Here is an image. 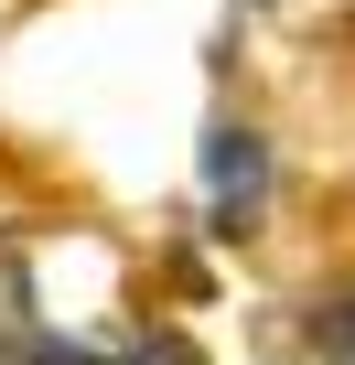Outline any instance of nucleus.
Here are the masks:
<instances>
[{
    "instance_id": "f257e3e1",
    "label": "nucleus",
    "mask_w": 355,
    "mask_h": 365,
    "mask_svg": "<svg viewBox=\"0 0 355 365\" xmlns=\"http://www.w3.org/2000/svg\"><path fill=\"white\" fill-rule=\"evenodd\" d=\"M11 312H22V344L44 365H119L140 344L129 301H119V258L97 237H44L11 258Z\"/></svg>"
},
{
    "instance_id": "7ed1b4c3",
    "label": "nucleus",
    "mask_w": 355,
    "mask_h": 365,
    "mask_svg": "<svg viewBox=\"0 0 355 365\" xmlns=\"http://www.w3.org/2000/svg\"><path fill=\"white\" fill-rule=\"evenodd\" d=\"M119 365H194V344H184V333H140Z\"/></svg>"
},
{
    "instance_id": "20e7f679",
    "label": "nucleus",
    "mask_w": 355,
    "mask_h": 365,
    "mask_svg": "<svg viewBox=\"0 0 355 365\" xmlns=\"http://www.w3.org/2000/svg\"><path fill=\"white\" fill-rule=\"evenodd\" d=\"M22 365H44V354H22Z\"/></svg>"
},
{
    "instance_id": "f03ea898",
    "label": "nucleus",
    "mask_w": 355,
    "mask_h": 365,
    "mask_svg": "<svg viewBox=\"0 0 355 365\" xmlns=\"http://www.w3.org/2000/svg\"><path fill=\"white\" fill-rule=\"evenodd\" d=\"M205 205H216V226H259V205H269V150H259V129L216 118V140H205Z\"/></svg>"
}]
</instances>
